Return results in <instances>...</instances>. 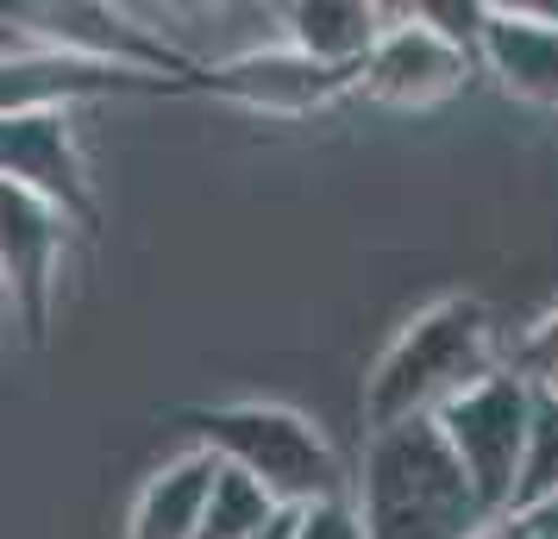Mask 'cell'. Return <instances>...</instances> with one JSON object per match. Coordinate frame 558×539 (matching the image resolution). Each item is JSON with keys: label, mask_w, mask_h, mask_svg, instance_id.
Instances as JSON below:
<instances>
[{"label": "cell", "mask_w": 558, "mask_h": 539, "mask_svg": "<svg viewBox=\"0 0 558 539\" xmlns=\"http://www.w3.org/2000/svg\"><path fill=\"white\" fill-rule=\"evenodd\" d=\"M289 527H295V509H282L277 520H270V527H264V534H252V539H289Z\"/></svg>", "instance_id": "obj_19"}, {"label": "cell", "mask_w": 558, "mask_h": 539, "mask_svg": "<svg viewBox=\"0 0 558 539\" xmlns=\"http://www.w3.org/2000/svg\"><path fill=\"white\" fill-rule=\"evenodd\" d=\"M383 32V7H357V0H302V7H282V45L320 70L357 76L364 57Z\"/></svg>", "instance_id": "obj_12"}, {"label": "cell", "mask_w": 558, "mask_h": 539, "mask_svg": "<svg viewBox=\"0 0 558 539\" xmlns=\"http://www.w3.org/2000/svg\"><path fill=\"white\" fill-rule=\"evenodd\" d=\"M289 539H364L357 534V514L345 495H332V502H314V509H295V527Z\"/></svg>", "instance_id": "obj_17"}, {"label": "cell", "mask_w": 558, "mask_h": 539, "mask_svg": "<svg viewBox=\"0 0 558 539\" xmlns=\"http://www.w3.org/2000/svg\"><path fill=\"white\" fill-rule=\"evenodd\" d=\"M277 514L282 509L252 483V477H239V470H227V464H220V470H214V483H207L195 539H252V534H264Z\"/></svg>", "instance_id": "obj_14"}, {"label": "cell", "mask_w": 558, "mask_h": 539, "mask_svg": "<svg viewBox=\"0 0 558 539\" xmlns=\"http://www.w3.org/2000/svg\"><path fill=\"white\" fill-rule=\"evenodd\" d=\"M527 420H533V389L508 364L489 370L483 383H471L464 395H452L446 408L433 414L446 452L464 470V483H471V495L483 502L489 520L508 514L514 470H521V445H527Z\"/></svg>", "instance_id": "obj_4"}, {"label": "cell", "mask_w": 558, "mask_h": 539, "mask_svg": "<svg viewBox=\"0 0 558 539\" xmlns=\"http://www.w3.org/2000/svg\"><path fill=\"white\" fill-rule=\"evenodd\" d=\"M195 82L214 88V95H227V101H239V107H252V113H277V120L314 113V107L339 101L345 88H357V76L320 70V63L295 57L289 45H277V51H245V57H232V63H220V70L195 76Z\"/></svg>", "instance_id": "obj_11"}, {"label": "cell", "mask_w": 558, "mask_h": 539, "mask_svg": "<svg viewBox=\"0 0 558 539\" xmlns=\"http://www.w3.org/2000/svg\"><path fill=\"white\" fill-rule=\"evenodd\" d=\"M546 495H558V395L533 389V420H527V445H521V470H514L508 514L533 509Z\"/></svg>", "instance_id": "obj_15"}, {"label": "cell", "mask_w": 558, "mask_h": 539, "mask_svg": "<svg viewBox=\"0 0 558 539\" xmlns=\"http://www.w3.org/2000/svg\"><path fill=\"white\" fill-rule=\"evenodd\" d=\"M477 63L514 101L558 107V7H483Z\"/></svg>", "instance_id": "obj_9"}, {"label": "cell", "mask_w": 558, "mask_h": 539, "mask_svg": "<svg viewBox=\"0 0 558 539\" xmlns=\"http://www.w3.org/2000/svg\"><path fill=\"white\" fill-rule=\"evenodd\" d=\"M502 520H508L521 539H558V495L533 502V509H514V514H502Z\"/></svg>", "instance_id": "obj_18"}, {"label": "cell", "mask_w": 558, "mask_h": 539, "mask_svg": "<svg viewBox=\"0 0 558 539\" xmlns=\"http://www.w3.org/2000/svg\"><path fill=\"white\" fill-rule=\"evenodd\" d=\"M0 182L51 201L70 226H95V195H88V170H82L70 113L0 120Z\"/></svg>", "instance_id": "obj_8"}, {"label": "cell", "mask_w": 558, "mask_h": 539, "mask_svg": "<svg viewBox=\"0 0 558 539\" xmlns=\"http://www.w3.org/2000/svg\"><path fill=\"white\" fill-rule=\"evenodd\" d=\"M182 420L202 433V452L252 477L277 509H314L345 495V458L339 445L320 433V420L282 402H220V408H182Z\"/></svg>", "instance_id": "obj_3"}, {"label": "cell", "mask_w": 558, "mask_h": 539, "mask_svg": "<svg viewBox=\"0 0 558 539\" xmlns=\"http://www.w3.org/2000/svg\"><path fill=\"white\" fill-rule=\"evenodd\" d=\"M63 232H70V220L51 201L0 182V289H7V302H13V314H20V327L32 339L45 333V320H51Z\"/></svg>", "instance_id": "obj_7"}, {"label": "cell", "mask_w": 558, "mask_h": 539, "mask_svg": "<svg viewBox=\"0 0 558 539\" xmlns=\"http://www.w3.org/2000/svg\"><path fill=\"white\" fill-rule=\"evenodd\" d=\"M13 26L26 45H45V51H63V57H82V63H107V70H126V76H151V82H182L195 76V63L163 45L151 26H138L132 13L120 7H20Z\"/></svg>", "instance_id": "obj_5"}, {"label": "cell", "mask_w": 558, "mask_h": 539, "mask_svg": "<svg viewBox=\"0 0 558 539\" xmlns=\"http://www.w3.org/2000/svg\"><path fill=\"white\" fill-rule=\"evenodd\" d=\"M345 502L364 539H477L483 527H496L433 420L377 427L364 439Z\"/></svg>", "instance_id": "obj_1"}, {"label": "cell", "mask_w": 558, "mask_h": 539, "mask_svg": "<svg viewBox=\"0 0 558 539\" xmlns=\"http://www.w3.org/2000/svg\"><path fill=\"white\" fill-rule=\"evenodd\" d=\"M489 370H502L496 352V327L477 295H446L408 320L389 339V352L371 364L364 377V420L377 427H402V420H433L452 395L483 383Z\"/></svg>", "instance_id": "obj_2"}, {"label": "cell", "mask_w": 558, "mask_h": 539, "mask_svg": "<svg viewBox=\"0 0 558 539\" xmlns=\"http://www.w3.org/2000/svg\"><path fill=\"white\" fill-rule=\"evenodd\" d=\"M0 302H7V289H0Z\"/></svg>", "instance_id": "obj_21"}, {"label": "cell", "mask_w": 558, "mask_h": 539, "mask_svg": "<svg viewBox=\"0 0 558 539\" xmlns=\"http://www.w3.org/2000/svg\"><path fill=\"white\" fill-rule=\"evenodd\" d=\"M126 88H170V82L126 76V70H107V63H82V57L45 51V45H20V51L0 57V120H20V113H70L76 101L126 95Z\"/></svg>", "instance_id": "obj_10"}, {"label": "cell", "mask_w": 558, "mask_h": 539, "mask_svg": "<svg viewBox=\"0 0 558 539\" xmlns=\"http://www.w3.org/2000/svg\"><path fill=\"white\" fill-rule=\"evenodd\" d=\"M477 539H502V520H496V527H483V534Z\"/></svg>", "instance_id": "obj_20"}, {"label": "cell", "mask_w": 558, "mask_h": 539, "mask_svg": "<svg viewBox=\"0 0 558 539\" xmlns=\"http://www.w3.org/2000/svg\"><path fill=\"white\" fill-rule=\"evenodd\" d=\"M508 370L521 377L527 389H546V395H558V308L539 314L527 333L514 339V352H508Z\"/></svg>", "instance_id": "obj_16"}, {"label": "cell", "mask_w": 558, "mask_h": 539, "mask_svg": "<svg viewBox=\"0 0 558 539\" xmlns=\"http://www.w3.org/2000/svg\"><path fill=\"white\" fill-rule=\"evenodd\" d=\"M471 70H477V51L452 45L414 7H402V13H383V32L357 70V88L383 107H439L471 82Z\"/></svg>", "instance_id": "obj_6"}, {"label": "cell", "mask_w": 558, "mask_h": 539, "mask_svg": "<svg viewBox=\"0 0 558 539\" xmlns=\"http://www.w3.org/2000/svg\"><path fill=\"white\" fill-rule=\"evenodd\" d=\"M214 470H220L214 452H182V458H170L151 483H145V495H138L126 539H195Z\"/></svg>", "instance_id": "obj_13"}]
</instances>
